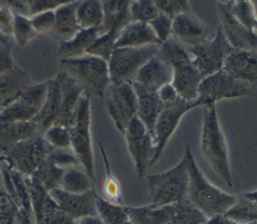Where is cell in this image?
Masks as SVG:
<instances>
[{
	"label": "cell",
	"instance_id": "obj_1",
	"mask_svg": "<svg viewBox=\"0 0 257 224\" xmlns=\"http://www.w3.org/2000/svg\"><path fill=\"white\" fill-rule=\"evenodd\" d=\"M201 151L216 174L229 186H233L228 147L219 122L216 104L203 106Z\"/></svg>",
	"mask_w": 257,
	"mask_h": 224
},
{
	"label": "cell",
	"instance_id": "obj_2",
	"mask_svg": "<svg viewBox=\"0 0 257 224\" xmlns=\"http://www.w3.org/2000/svg\"><path fill=\"white\" fill-rule=\"evenodd\" d=\"M191 152V147L187 144L182 159L174 167L147 176L150 205H171L187 198Z\"/></svg>",
	"mask_w": 257,
	"mask_h": 224
},
{
	"label": "cell",
	"instance_id": "obj_3",
	"mask_svg": "<svg viewBox=\"0 0 257 224\" xmlns=\"http://www.w3.org/2000/svg\"><path fill=\"white\" fill-rule=\"evenodd\" d=\"M187 199L208 218L225 214L236 202L237 196L211 184L200 170L193 153L189 156V182Z\"/></svg>",
	"mask_w": 257,
	"mask_h": 224
},
{
	"label": "cell",
	"instance_id": "obj_4",
	"mask_svg": "<svg viewBox=\"0 0 257 224\" xmlns=\"http://www.w3.org/2000/svg\"><path fill=\"white\" fill-rule=\"evenodd\" d=\"M61 71L75 80L89 95L102 98L110 85L107 62L99 57L84 54L60 59Z\"/></svg>",
	"mask_w": 257,
	"mask_h": 224
},
{
	"label": "cell",
	"instance_id": "obj_5",
	"mask_svg": "<svg viewBox=\"0 0 257 224\" xmlns=\"http://www.w3.org/2000/svg\"><path fill=\"white\" fill-rule=\"evenodd\" d=\"M90 124V95L84 92L79 100L73 123L69 127L71 142L70 148L76 156L79 165L83 168V170L88 175V177L93 181V183H95L96 178L94 172Z\"/></svg>",
	"mask_w": 257,
	"mask_h": 224
},
{
	"label": "cell",
	"instance_id": "obj_6",
	"mask_svg": "<svg viewBox=\"0 0 257 224\" xmlns=\"http://www.w3.org/2000/svg\"><path fill=\"white\" fill-rule=\"evenodd\" d=\"M160 45L114 48L107 60L110 84L132 83L141 67L155 56Z\"/></svg>",
	"mask_w": 257,
	"mask_h": 224
},
{
	"label": "cell",
	"instance_id": "obj_7",
	"mask_svg": "<svg viewBox=\"0 0 257 224\" xmlns=\"http://www.w3.org/2000/svg\"><path fill=\"white\" fill-rule=\"evenodd\" d=\"M252 88L249 83L238 80L221 69L202 79L194 104L195 107H203L225 99L243 97L248 95Z\"/></svg>",
	"mask_w": 257,
	"mask_h": 224
},
{
	"label": "cell",
	"instance_id": "obj_8",
	"mask_svg": "<svg viewBox=\"0 0 257 224\" xmlns=\"http://www.w3.org/2000/svg\"><path fill=\"white\" fill-rule=\"evenodd\" d=\"M50 150L51 147L39 134L8 147L4 151L5 162H7L9 168L18 171L24 176H31L47 158Z\"/></svg>",
	"mask_w": 257,
	"mask_h": 224
},
{
	"label": "cell",
	"instance_id": "obj_9",
	"mask_svg": "<svg viewBox=\"0 0 257 224\" xmlns=\"http://www.w3.org/2000/svg\"><path fill=\"white\" fill-rule=\"evenodd\" d=\"M233 48L225 38V35L218 25L213 38L209 41L194 47L188 48L192 55V62L199 72L206 77L223 68L227 55Z\"/></svg>",
	"mask_w": 257,
	"mask_h": 224
},
{
	"label": "cell",
	"instance_id": "obj_10",
	"mask_svg": "<svg viewBox=\"0 0 257 224\" xmlns=\"http://www.w3.org/2000/svg\"><path fill=\"white\" fill-rule=\"evenodd\" d=\"M48 82L31 83L0 112V121H30L40 111Z\"/></svg>",
	"mask_w": 257,
	"mask_h": 224
},
{
	"label": "cell",
	"instance_id": "obj_11",
	"mask_svg": "<svg viewBox=\"0 0 257 224\" xmlns=\"http://www.w3.org/2000/svg\"><path fill=\"white\" fill-rule=\"evenodd\" d=\"M194 108L196 107L193 101H187L180 97H178L177 100L172 103L165 104L164 109L157 119L153 132L155 153L152 166L162 155L170 138L176 131L181 119L187 112Z\"/></svg>",
	"mask_w": 257,
	"mask_h": 224
},
{
	"label": "cell",
	"instance_id": "obj_12",
	"mask_svg": "<svg viewBox=\"0 0 257 224\" xmlns=\"http://www.w3.org/2000/svg\"><path fill=\"white\" fill-rule=\"evenodd\" d=\"M123 136L127 150L134 161L137 175L139 178H142L147 172V169L152 166L155 153L153 135L136 116L130 121Z\"/></svg>",
	"mask_w": 257,
	"mask_h": 224
},
{
	"label": "cell",
	"instance_id": "obj_13",
	"mask_svg": "<svg viewBox=\"0 0 257 224\" xmlns=\"http://www.w3.org/2000/svg\"><path fill=\"white\" fill-rule=\"evenodd\" d=\"M108 90L105 108L115 128L123 135L130 121L137 116V95L132 83L110 84Z\"/></svg>",
	"mask_w": 257,
	"mask_h": 224
},
{
	"label": "cell",
	"instance_id": "obj_14",
	"mask_svg": "<svg viewBox=\"0 0 257 224\" xmlns=\"http://www.w3.org/2000/svg\"><path fill=\"white\" fill-rule=\"evenodd\" d=\"M214 34L205 22L191 12L181 13L173 18L172 37L188 48L209 41Z\"/></svg>",
	"mask_w": 257,
	"mask_h": 224
},
{
	"label": "cell",
	"instance_id": "obj_15",
	"mask_svg": "<svg viewBox=\"0 0 257 224\" xmlns=\"http://www.w3.org/2000/svg\"><path fill=\"white\" fill-rule=\"evenodd\" d=\"M220 26L226 40L233 49H252L257 47V32L242 24L227 5L218 3Z\"/></svg>",
	"mask_w": 257,
	"mask_h": 224
},
{
	"label": "cell",
	"instance_id": "obj_16",
	"mask_svg": "<svg viewBox=\"0 0 257 224\" xmlns=\"http://www.w3.org/2000/svg\"><path fill=\"white\" fill-rule=\"evenodd\" d=\"M94 188L85 193H69L56 187L48 191L57 206L73 220L84 216L97 215L94 199Z\"/></svg>",
	"mask_w": 257,
	"mask_h": 224
},
{
	"label": "cell",
	"instance_id": "obj_17",
	"mask_svg": "<svg viewBox=\"0 0 257 224\" xmlns=\"http://www.w3.org/2000/svg\"><path fill=\"white\" fill-rule=\"evenodd\" d=\"M232 77L257 85V51L252 49H232L222 68Z\"/></svg>",
	"mask_w": 257,
	"mask_h": 224
},
{
	"label": "cell",
	"instance_id": "obj_18",
	"mask_svg": "<svg viewBox=\"0 0 257 224\" xmlns=\"http://www.w3.org/2000/svg\"><path fill=\"white\" fill-rule=\"evenodd\" d=\"M173 69L158 53L148 60L138 71L133 82L144 88L158 92L164 85L172 82Z\"/></svg>",
	"mask_w": 257,
	"mask_h": 224
},
{
	"label": "cell",
	"instance_id": "obj_19",
	"mask_svg": "<svg viewBox=\"0 0 257 224\" xmlns=\"http://www.w3.org/2000/svg\"><path fill=\"white\" fill-rule=\"evenodd\" d=\"M61 83V103L56 124L70 127L73 123L79 100L84 93L83 88L64 72L58 73Z\"/></svg>",
	"mask_w": 257,
	"mask_h": 224
},
{
	"label": "cell",
	"instance_id": "obj_20",
	"mask_svg": "<svg viewBox=\"0 0 257 224\" xmlns=\"http://www.w3.org/2000/svg\"><path fill=\"white\" fill-rule=\"evenodd\" d=\"M137 95V117L153 135L154 128L159 115L164 109V103L158 92L148 90L136 82H132Z\"/></svg>",
	"mask_w": 257,
	"mask_h": 224
},
{
	"label": "cell",
	"instance_id": "obj_21",
	"mask_svg": "<svg viewBox=\"0 0 257 224\" xmlns=\"http://www.w3.org/2000/svg\"><path fill=\"white\" fill-rule=\"evenodd\" d=\"M203 78V75L191 61L173 67V79L171 83L180 98L194 102L197 98L198 88Z\"/></svg>",
	"mask_w": 257,
	"mask_h": 224
},
{
	"label": "cell",
	"instance_id": "obj_22",
	"mask_svg": "<svg viewBox=\"0 0 257 224\" xmlns=\"http://www.w3.org/2000/svg\"><path fill=\"white\" fill-rule=\"evenodd\" d=\"M161 45L149 23L131 21L118 33L114 48Z\"/></svg>",
	"mask_w": 257,
	"mask_h": 224
},
{
	"label": "cell",
	"instance_id": "obj_23",
	"mask_svg": "<svg viewBox=\"0 0 257 224\" xmlns=\"http://www.w3.org/2000/svg\"><path fill=\"white\" fill-rule=\"evenodd\" d=\"M47 82L48 86L45 100L40 111L33 119V121L37 123L41 134L49 126L55 123L59 114L61 103V83L59 75L57 74L52 79L47 80Z\"/></svg>",
	"mask_w": 257,
	"mask_h": 224
},
{
	"label": "cell",
	"instance_id": "obj_24",
	"mask_svg": "<svg viewBox=\"0 0 257 224\" xmlns=\"http://www.w3.org/2000/svg\"><path fill=\"white\" fill-rule=\"evenodd\" d=\"M133 0H102L103 22L100 26V33L120 30L132 21L131 4Z\"/></svg>",
	"mask_w": 257,
	"mask_h": 224
},
{
	"label": "cell",
	"instance_id": "obj_25",
	"mask_svg": "<svg viewBox=\"0 0 257 224\" xmlns=\"http://www.w3.org/2000/svg\"><path fill=\"white\" fill-rule=\"evenodd\" d=\"M41 134L37 123L30 121H0V148L3 152L20 141Z\"/></svg>",
	"mask_w": 257,
	"mask_h": 224
},
{
	"label": "cell",
	"instance_id": "obj_26",
	"mask_svg": "<svg viewBox=\"0 0 257 224\" xmlns=\"http://www.w3.org/2000/svg\"><path fill=\"white\" fill-rule=\"evenodd\" d=\"M31 83L27 72L18 66L0 75V112Z\"/></svg>",
	"mask_w": 257,
	"mask_h": 224
},
{
	"label": "cell",
	"instance_id": "obj_27",
	"mask_svg": "<svg viewBox=\"0 0 257 224\" xmlns=\"http://www.w3.org/2000/svg\"><path fill=\"white\" fill-rule=\"evenodd\" d=\"M77 2L74 0L54 11L55 21L50 33L58 41L68 40L80 30L75 13Z\"/></svg>",
	"mask_w": 257,
	"mask_h": 224
},
{
	"label": "cell",
	"instance_id": "obj_28",
	"mask_svg": "<svg viewBox=\"0 0 257 224\" xmlns=\"http://www.w3.org/2000/svg\"><path fill=\"white\" fill-rule=\"evenodd\" d=\"M99 34V28L80 29L72 38L58 41V55L60 59L79 57L86 54L87 49Z\"/></svg>",
	"mask_w": 257,
	"mask_h": 224
},
{
	"label": "cell",
	"instance_id": "obj_29",
	"mask_svg": "<svg viewBox=\"0 0 257 224\" xmlns=\"http://www.w3.org/2000/svg\"><path fill=\"white\" fill-rule=\"evenodd\" d=\"M128 219L134 224H168L173 212V204L165 206H126Z\"/></svg>",
	"mask_w": 257,
	"mask_h": 224
},
{
	"label": "cell",
	"instance_id": "obj_30",
	"mask_svg": "<svg viewBox=\"0 0 257 224\" xmlns=\"http://www.w3.org/2000/svg\"><path fill=\"white\" fill-rule=\"evenodd\" d=\"M75 13L80 29L100 28L103 22L102 0H78Z\"/></svg>",
	"mask_w": 257,
	"mask_h": 224
},
{
	"label": "cell",
	"instance_id": "obj_31",
	"mask_svg": "<svg viewBox=\"0 0 257 224\" xmlns=\"http://www.w3.org/2000/svg\"><path fill=\"white\" fill-rule=\"evenodd\" d=\"M92 183L93 181L84 170L79 169L78 166H74L63 170L59 188L69 193H85L93 189Z\"/></svg>",
	"mask_w": 257,
	"mask_h": 224
},
{
	"label": "cell",
	"instance_id": "obj_32",
	"mask_svg": "<svg viewBox=\"0 0 257 224\" xmlns=\"http://www.w3.org/2000/svg\"><path fill=\"white\" fill-rule=\"evenodd\" d=\"M97 216L103 224H124L128 220L126 206L103 199L94 191Z\"/></svg>",
	"mask_w": 257,
	"mask_h": 224
},
{
	"label": "cell",
	"instance_id": "obj_33",
	"mask_svg": "<svg viewBox=\"0 0 257 224\" xmlns=\"http://www.w3.org/2000/svg\"><path fill=\"white\" fill-rule=\"evenodd\" d=\"M208 217L187 198L173 204V212L168 224H205Z\"/></svg>",
	"mask_w": 257,
	"mask_h": 224
},
{
	"label": "cell",
	"instance_id": "obj_34",
	"mask_svg": "<svg viewBox=\"0 0 257 224\" xmlns=\"http://www.w3.org/2000/svg\"><path fill=\"white\" fill-rule=\"evenodd\" d=\"M240 224L257 223V203L246 198L243 194L237 196L236 202L225 213Z\"/></svg>",
	"mask_w": 257,
	"mask_h": 224
},
{
	"label": "cell",
	"instance_id": "obj_35",
	"mask_svg": "<svg viewBox=\"0 0 257 224\" xmlns=\"http://www.w3.org/2000/svg\"><path fill=\"white\" fill-rule=\"evenodd\" d=\"M63 170L64 169L53 164L47 156V158L39 165V167L30 177L39 183L45 190L49 191L53 188L59 187Z\"/></svg>",
	"mask_w": 257,
	"mask_h": 224
},
{
	"label": "cell",
	"instance_id": "obj_36",
	"mask_svg": "<svg viewBox=\"0 0 257 224\" xmlns=\"http://www.w3.org/2000/svg\"><path fill=\"white\" fill-rule=\"evenodd\" d=\"M36 31L32 27L30 17L26 14L13 12L12 36L20 47H25L35 36Z\"/></svg>",
	"mask_w": 257,
	"mask_h": 224
},
{
	"label": "cell",
	"instance_id": "obj_37",
	"mask_svg": "<svg viewBox=\"0 0 257 224\" xmlns=\"http://www.w3.org/2000/svg\"><path fill=\"white\" fill-rule=\"evenodd\" d=\"M228 7L242 24L257 32V13L251 0H233Z\"/></svg>",
	"mask_w": 257,
	"mask_h": 224
},
{
	"label": "cell",
	"instance_id": "obj_38",
	"mask_svg": "<svg viewBox=\"0 0 257 224\" xmlns=\"http://www.w3.org/2000/svg\"><path fill=\"white\" fill-rule=\"evenodd\" d=\"M117 35L118 33L114 31H106L100 33L87 49L86 54L99 57L107 62L114 49Z\"/></svg>",
	"mask_w": 257,
	"mask_h": 224
},
{
	"label": "cell",
	"instance_id": "obj_39",
	"mask_svg": "<svg viewBox=\"0 0 257 224\" xmlns=\"http://www.w3.org/2000/svg\"><path fill=\"white\" fill-rule=\"evenodd\" d=\"M42 137L45 142L51 147L56 149L70 148V131L69 128L61 124H52L42 132Z\"/></svg>",
	"mask_w": 257,
	"mask_h": 224
},
{
	"label": "cell",
	"instance_id": "obj_40",
	"mask_svg": "<svg viewBox=\"0 0 257 224\" xmlns=\"http://www.w3.org/2000/svg\"><path fill=\"white\" fill-rule=\"evenodd\" d=\"M99 148H100V152L102 154V158H103V162H104V166H105V180H104V184H103V192H104L107 200H109L113 203H116V204L123 205L122 198H121L120 185H119L117 179L111 173L109 163L106 158L105 151L100 142H99Z\"/></svg>",
	"mask_w": 257,
	"mask_h": 224
},
{
	"label": "cell",
	"instance_id": "obj_41",
	"mask_svg": "<svg viewBox=\"0 0 257 224\" xmlns=\"http://www.w3.org/2000/svg\"><path fill=\"white\" fill-rule=\"evenodd\" d=\"M130 10L132 21L145 23H149L160 12L154 0H133Z\"/></svg>",
	"mask_w": 257,
	"mask_h": 224
},
{
	"label": "cell",
	"instance_id": "obj_42",
	"mask_svg": "<svg viewBox=\"0 0 257 224\" xmlns=\"http://www.w3.org/2000/svg\"><path fill=\"white\" fill-rule=\"evenodd\" d=\"M149 24L152 27L161 44L172 37L173 18H171L170 16L162 12H159V14L156 17H154L149 22Z\"/></svg>",
	"mask_w": 257,
	"mask_h": 224
},
{
	"label": "cell",
	"instance_id": "obj_43",
	"mask_svg": "<svg viewBox=\"0 0 257 224\" xmlns=\"http://www.w3.org/2000/svg\"><path fill=\"white\" fill-rule=\"evenodd\" d=\"M48 159L55 164L56 166L66 169L69 167H74V166H80L79 162L72 152L71 148L68 149H56V148H51L49 154H48Z\"/></svg>",
	"mask_w": 257,
	"mask_h": 224
},
{
	"label": "cell",
	"instance_id": "obj_44",
	"mask_svg": "<svg viewBox=\"0 0 257 224\" xmlns=\"http://www.w3.org/2000/svg\"><path fill=\"white\" fill-rule=\"evenodd\" d=\"M158 10L171 18L175 16L190 12L189 0H154Z\"/></svg>",
	"mask_w": 257,
	"mask_h": 224
},
{
	"label": "cell",
	"instance_id": "obj_45",
	"mask_svg": "<svg viewBox=\"0 0 257 224\" xmlns=\"http://www.w3.org/2000/svg\"><path fill=\"white\" fill-rule=\"evenodd\" d=\"M32 27L36 31V33H50L54 21H55V13L54 11H46L40 12L34 15L29 16Z\"/></svg>",
	"mask_w": 257,
	"mask_h": 224
},
{
	"label": "cell",
	"instance_id": "obj_46",
	"mask_svg": "<svg viewBox=\"0 0 257 224\" xmlns=\"http://www.w3.org/2000/svg\"><path fill=\"white\" fill-rule=\"evenodd\" d=\"M74 0H30L28 3V16L56 9L72 2Z\"/></svg>",
	"mask_w": 257,
	"mask_h": 224
},
{
	"label": "cell",
	"instance_id": "obj_47",
	"mask_svg": "<svg viewBox=\"0 0 257 224\" xmlns=\"http://www.w3.org/2000/svg\"><path fill=\"white\" fill-rule=\"evenodd\" d=\"M16 66L12 56L11 43L8 40H0V75L13 70Z\"/></svg>",
	"mask_w": 257,
	"mask_h": 224
},
{
	"label": "cell",
	"instance_id": "obj_48",
	"mask_svg": "<svg viewBox=\"0 0 257 224\" xmlns=\"http://www.w3.org/2000/svg\"><path fill=\"white\" fill-rule=\"evenodd\" d=\"M12 18L13 11L6 8H0V36L8 39L12 36Z\"/></svg>",
	"mask_w": 257,
	"mask_h": 224
},
{
	"label": "cell",
	"instance_id": "obj_49",
	"mask_svg": "<svg viewBox=\"0 0 257 224\" xmlns=\"http://www.w3.org/2000/svg\"><path fill=\"white\" fill-rule=\"evenodd\" d=\"M158 95H159L160 99L162 100V102L164 103V105L174 102L179 97V95L172 83L166 84L162 88H160L158 90Z\"/></svg>",
	"mask_w": 257,
	"mask_h": 224
},
{
	"label": "cell",
	"instance_id": "obj_50",
	"mask_svg": "<svg viewBox=\"0 0 257 224\" xmlns=\"http://www.w3.org/2000/svg\"><path fill=\"white\" fill-rule=\"evenodd\" d=\"M0 8L10 9L13 12L28 15V5L23 0H0Z\"/></svg>",
	"mask_w": 257,
	"mask_h": 224
},
{
	"label": "cell",
	"instance_id": "obj_51",
	"mask_svg": "<svg viewBox=\"0 0 257 224\" xmlns=\"http://www.w3.org/2000/svg\"><path fill=\"white\" fill-rule=\"evenodd\" d=\"M205 224H240L234 219L226 216L225 214H219L208 218Z\"/></svg>",
	"mask_w": 257,
	"mask_h": 224
},
{
	"label": "cell",
	"instance_id": "obj_52",
	"mask_svg": "<svg viewBox=\"0 0 257 224\" xmlns=\"http://www.w3.org/2000/svg\"><path fill=\"white\" fill-rule=\"evenodd\" d=\"M74 224H103V222L97 215H91L74 220Z\"/></svg>",
	"mask_w": 257,
	"mask_h": 224
},
{
	"label": "cell",
	"instance_id": "obj_53",
	"mask_svg": "<svg viewBox=\"0 0 257 224\" xmlns=\"http://www.w3.org/2000/svg\"><path fill=\"white\" fill-rule=\"evenodd\" d=\"M243 195H244L246 198H248V199H250V200H252V201H254V202L257 203V190L249 191V192L243 193Z\"/></svg>",
	"mask_w": 257,
	"mask_h": 224
},
{
	"label": "cell",
	"instance_id": "obj_54",
	"mask_svg": "<svg viewBox=\"0 0 257 224\" xmlns=\"http://www.w3.org/2000/svg\"><path fill=\"white\" fill-rule=\"evenodd\" d=\"M232 2H233V0H218V3L224 4V5H227V6H229Z\"/></svg>",
	"mask_w": 257,
	"mask_h": 224
},
{
	"label": "cell",
	"instance_id": "obj_55",
	"mask_svg": "<svg viewBox=\"0 0 257 224\" xmlns=\"http://www.w3.org/2000/svg\"><path fill=\"white\" fill-rule=\"evenodd\" d=\"M2 161H6V157L4 156L3 150L0 148V162H2Z\"/></svg>",
	"mask_w": 257,
	"mask_h": 224
},
{
	"label": "cell",
	"instance_id": "obj_56",
	"mask_svg": "<svg viewBox=\"0 0 257 224\" xmlns=\"http://www.w3.org/2000/svg\"><path fill=\"white\" fill-rule=\"evenodd\" d=\"M124 224H134V223H133V222H132V221L128 219V220H127V221H126Z\"/></svg>",
	"mask_w": 257,
	"mask_h": 224
},
{
	"label": "cell",
	"instance_id": "obj_57",
	"mask_svg": "<svg viewBox=\"0 0 257 224\" xmlns=\"http://www.w3.org/2000/svg\"><path fill=\"white\" fill-rule=\"evenodd\" d=\"M0 40H8V39H4V38H1V37H0Z\"/></svg>",
	"mask_w": 257,
	"mask_h": 224
},
{
	"label": "cell",
	"instance_id": "obj_58",
	"mask_svg": "<svg viewBox=\"0 0 257 224\" xmlns=\"http://www.w3.org/2000/svg\"><path fill=\"white\" fill-rule=\"evenodd\" d=\"M0 37H1V38H3V37H2V36H0ZM4 39H6V38H4Z\"/></svg>",
	"mask_w": 257,
	"mask_h": 224
},
{
	"label": "cell",
	"instance_id": "obj_59",
	"mask_svg": "<svg viewBox=\"0 0 257 224\" xmlns=\"http://www.w3.org/2000/svg\"><path fill=\"white\" fill-rule=\"evenodd\" d=\"M256 224H257V223H256Z\"/></svg>",
	"mask_w": 257,
	"mask_h": 224
}]
</instances>
